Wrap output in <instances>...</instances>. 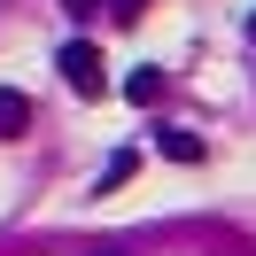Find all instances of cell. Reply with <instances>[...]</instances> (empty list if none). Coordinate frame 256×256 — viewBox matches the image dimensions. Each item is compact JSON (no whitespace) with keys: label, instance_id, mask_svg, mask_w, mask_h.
<instances>
[{"label":"cell","instance_id":"1","mask_svg":"<svg viewBox=\"0 0 256 256\" xmlns=\"http://www.w3.org/2000/svg\"><path fill=\"white\" fill-rule=\"evenodd\" d=\"M54 62H62L70 94H86V101H101V94H109V70H101V47H86V39H70V47L54 54Z\"/></svg>","mask_w":256,"mask_h":256},{"label":"cell","instance_id":"2","mask_svg":"<svg viewBox=\"0 0 256 256\" xmlns=\"http://www.w3.org/2000/svg\"><path fill=\"white\" fill-rule=\"evenodd\" d=\"M0 132H8V140H16V132H32V94L0 86Z\"/></svg>","mask_w":256,"mask_h":256},{"label":"cell","instance_id":"3","mask_svg":"<svg viewBox=\"0 0 256 256\" xmlns=\"http://www.w3.org/2000/svg\"><path fill=\"white\" fill-rule=\"evenodd\" d=\"M124 94L140 101V109H156V101H163V70H132V78H124Z\"/></svg>","mask_w":256,"mask_h":256},{"label":"cell","instance_id":"4","mask_svg":"<svg viewBox=\"0 0 256 256\" xmlns=\"http://www.w3.org/2000/svg\"><path fill=\"white\" fill-rule=\"evenodd\" d=\"M163 156H171V163H202V140H194V132H163Z\"/></svg>","mask_w":256,"mask_h":256},{"label":"cell","instance_id":"5","mask_svg":"<svg viewBox=\"0 0 256 256\" xmlns=\"http://www.w3.org/2000/svg\"><path fill=\"white\" fill-rule=\"evenodd\" d=\"M124 178H132V156H109V163H101V194H109V186H124Z\"/></svg>","mask_w":256,"mask_h":256},{"label":"cell","instance_id":"6","mask_svg":"<svg viewBox=\"0 0 256 256\" xmlns=\"http://www.w3.org/2000/svg\"><path fill=\"white\" fill-rule=\"evenodd\" d=\"M70 8H78V16H86V8H94V0H70Z\"/></svg>","mask_w":256,"mask_h":256},{"label":"cell","instance_id":"7","mask_svg":"<svg viewBox=\"0 0 256 256\" xmlns=\"http://www.w3.org/2000/svg\"><path fill=\"white\" fill-rule=\"evenodd\" d=\"M101 256H124V248H101Z\"/></svg>","mask_w":256,"mask_h":256},{"label":"cell","instance_id":"8","mask_svg":"<svg viewBox=\"0 0 256 256\" xmlns=\"http://www.w3.org/2000/svg\"><path fill=\"white\" fill-rule=\"evenodd\" d=\"M248 39H256V16H248Z\"/></svg>","mask_w":256,"mask_h":256}]
</instances>
